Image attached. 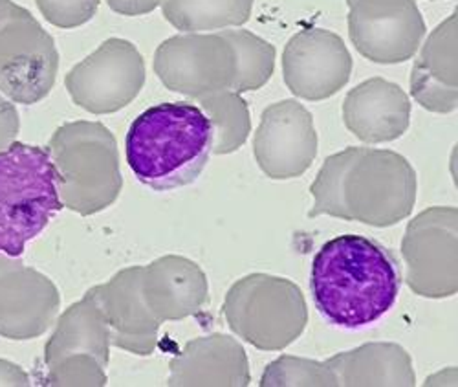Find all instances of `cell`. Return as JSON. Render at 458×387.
Wrapping results in <instances>:
<instances>
[{
	"label": "cell",
	"mask_w": 458,
	"mask_h": 387,
	"mask_svg": "<svg viewBox=\"0 0 458 387\" xmlns=\"http://www.w3.org/2000/svg\"><path fill=\"white\" fill-rule=\"evenodd\" d=\"M310 193L314 197L310 219L328 215L391 228L412 213L418 176L400 152L347 147L325 160Z\"/></svg>",
	"instance_id": "6da1fadb"
},
{
	"label": "cell",
	"mask_w": 458,
	"mask_h": 387,
	"mask_svg": "<svg viewBox=\"0 0 458 387\" xmlns=\"http://www.w3.org/2000/svg\"><path fill=\"white\" fill-rule=\"evenodd\" d=\"M402 274L387 248L363 236H337L316 254L310 290L334 327L358 331L384 318L398 299Z\"/></svg>",
	"instance_id": "7a4b0ae2"
},
{
	"label": "cell",
	"mask_w": 458,
	"mask_h": 387,
	"mask_svg": "<svg viewBox=\"0 0 458 387\" xmlns=\"http://www.w3.org/2000/svg\"><path fill=\"white\" fill-rule=\"evenodd\" d=\"M127 164L152 191L193 184L213 154V127L197 103L148 107L131 124L125 138Z\"/></svg>",
	"instance_id": "3957f363"
},
{
	"label": "cell",
	"mask_w": 458,
	"mask_h": 387,
	"mask_svg": "<svg viewBox=\"0 0 458 387\" xmlns=\"http://www.w3.org/2000/svg\"><path fill=\"white\" fill-rule=\"evenodd\" d=\"M47 149L64 208L89 217L118 201L123 189L118 142L101 122L64 124Z\"/></svg>",
	"instance_id": "277c9868"
},
{
	"label": "cell",
	"mask_w": 458,
	"mask_h": 387,
	"mask_svg": "<svg viewBox=\"0 0 458 387\" xmlns=\"http://www.w3.org/2000/svg\"><path fill=\"white\" fill-rule=\"evenodd\" d=\"M63 208L47 147L15 140L0 150V252L21 257Z\"/></svg>",
	"instance_id": "5b68a950"
},
{
	"label": "cell",
	"mask_w": 458,
	"mask_h": 387,
	"mask_svg": "<svg viewBox=\"0 0 458 387\" xmlns=\"http://www.w3.org/2000/svg\"><path fill=\"white\" fill-rule=\"evenodd\" d=\"M222 313L239 338L260 351H283L309 323L301 288L279 276L250 274L227 290Z\"/></svg>",
	"instance_id": "8992f818"
},
{
	"label": "cell",
	"mask_w": 458,
	"mask_h": 387,
	"mask_svg": "<svg viewBox=\"0 0 458 387\" xmlns=\"http://www.w3.org/2000/svg\"><path fill=\"white\" fill-rule=\"evenodd\" d=\"M57 70L54 37L26 8L4 0L0 10V94L21 105L39 103L52 92Z\"/></svg>",
	"instance_id": "52a82bcc"
},
{
	"label": "cell",
	"mask_w": 458,
	"mask_h": 387,
	"mask_svg": "<svg viewBox=\"0 0 458 387\" xmlns=\"http://www.w3.org/2000/svg\"><path fill=\"white\" fill-rule=\"evenodd\" d=\"M405 281L422 297L444 299L458 290V210L435 206L418 213L402 239Z\"/></svg>",
	"instance_id": "ba28073f"
},
{
	"label": "cell",
	"mask_w": 458,
	"mask_h": 387,
	"mask_svg": "<svg viewBox=\"0 0 458 387\" xmlns=\"http://www.w3.org/2000/svg\"><path fill=\"white\" fill-rule=\"evenodd\" d=\"M145 85V61L127 39L110 37L64 77L72 101L90 114H114Z\"/></svg>",
	"instance_id": "9c48e42d"
},
{
	"label": "cell",
	"mask_w": 458,
	"mask_h": 387,
	"mask_svg": "<svg viewBox=\"0 0 458 387\" xmlns=\"http://www.w3.org/2000/svg\"><path fill=\"white\" fill-rule=\"evenodd\" d=\"M155 72L169 90L199 99L233 87L237 56L220 31L180 33L157 48Z\"/></svg>",
	"instance_id": "30bf717a"
},
{
	"label": "cell",
	"mask_w": 458,
	"mask_h": 387,
	"mask_svg": "<svg viewBox=\"0 0 458 387\" xmlns=\"http://www.w3.org/2000/svg\"><path fill=\"white\" fill-rule=\"evenodd\" d=\"M349 35L365 59L398 64L418 52L426 22L416 0H351Z\"/></svg>",
	"instance_id": "8fae6325"
},
{
	"label": "cell",
	"mask_w": 458,
	"mask_h": 387,
	"mask_svg": "<svg viewBox=\"0 0 458 387\" xmlns=\"http://www.w3.org/2000/svg\"><path fill=\"white\" fill-rule=\"evenodd\" d=\"M259 168L272 180L307 173L318 157V133L310 110L297 99L266 107L253 138Z\"/></svg>",
	"instance_id": "7c38bea8"
},
{
	"label": "cell",
	"mask_w": 458,
	"mask_h": 387,
	"mask_svg": "<svg viewBox=\"0 0 458 387\" xmlns=\"http://www.w3.org/2000/svg\"><path fill=\"white\" fill-rule=\"evenodd\" d=\"M352 57L343 39L323 28L295 33L283 52V80L288 90L307 101H323L351 80Z\"/></svg>",
	"instance_id": "4fadbf2b"
},
{
	"label": "cell",
	"mask_w": 458,
	"mask_h": 387,
	"mask_svg": "<svg viewBox=\"0 0 458 387\" xmlns=\"http://www.w3.org/2000/svg\"><path fill=\"white\" fill-rule=\"evenodd\" d=\"M59 308L61 296L48 276L0 252V336L39 338L54 325Z\"/></svg>",
	"instance_id": "5bb4252c"
},
{
	"label": "cell",
	"mask_w": 458,
	"mask_h": 387,
	"mask_svg": "<svg viewBox=\"0 0 458 387\" xmlns=\"http://www.w3.org/2000/svg\"><path fill=\"white\" fill-rule=\"evenodd\" d=\"M110 331V345L131 355L150 357L157 351L162 323L155 320L141 294V266L120 270L106 283L89 290Z\"/></svg>",
	"instance_id": "9a60e30c"
},
{
	"label": "cell",
	"mask_w": 458,
	"mask_h": 387,
	"mask_svg": "<svg viewBox=\"0 0 458 387\" xmlns=\"http://www.w3.org/2000/svg\"><path fill=\"white\" fill-rule=\"evenodd\" d=\"M141 294L158 323L195 316L209 297L202 268L182 255H164L141 266Z\"/></svg>",
	"instance_id": "2e32d148"
},
{
	"label": "cell",
	"mask_w": 458,
	"mask_h": 387,
	"mask_svg": "<svg viewBox=\"0 0 458 387\" xmlns=\"http://www.w3.org/2000/svg\"><path fill=\"white\" fill-rule=\"evenodd\" d=\"M251 382L244 347L232 336L213 332L185 343L169 364L173 387H246Z\"/></svg>",
	"instance_id": "e0dca14e"
},
{
	"label": "cell",
	"mask_w": 458,
	"mask_h": 387,
	"mask_svg": "<svg viewBox=\"0 0 458 387\" xmlns=\"http://www.w3.org/2000/svg\"><path fill=\"white\" fill-rule=\"evenodd\" d=\"M411 72V96L429 112L449 114L458 105V17L451 13L424 45Z\"/></svg>",
	"instance_id": "ac0fdd59"
},
{
	"label": "cell",
	"mask_w": 458,
	"mask_h": 387,
	"mask_svg": "<svg viewBox=\"0 0 458 387\" xmlns=\"http://www.w3.org/2000/svg\"><path fill=\"white\" fill-rule=\"evenodd\" d=\"M343 122L365 143L394 142L409 129L411 99L400 85L372 77L347 94Z\"/></svg>",
	"instance_id": "d6986e66"
},
{
	"label": "cell",
	"mask_w": 458,
	"mask_h": 387,
	"mask_svg": "<svg viewBox=\"0 0 458 387\" xmlns=\"http://www.w3.org/2000/svg\"><path fill=\"white\" fill-rule=\"evenodd\" d=\"M327 366L334 371L337 385L411 387L416 383L411 355L391 341L363 343L356 349L334 355Z\"/></svg>",
	"instance_id": "ffe728a7"
},
{
	"label": "cell",
	"mask_w": 458,
	"mask_h": 387,
	"mask_svg": "<svg viewBox=\"0 0 458 387\" xmlns=\"http://www.w3.org/2000/svg\"><path fill=\"white\" fill-rule=\"evenodd\" d=\"M70 355H90L103 367L110 362V331L90 292L59 316L45 347V364L52 367Z\"/></svg>",
	"instance_id": "44dd1931"
},
{
	"label": "cell",
	"mask_w": 458,
	"mask_h": 387,
	"mask_svg": "<svg viewBox=\"0 0 458 387\" xmlns=\"http://www.w3.org/2000/svg\"><path fill=\"white\" fill-rule=\"evenodd\" d=\"M255 0H164L165 21L182 33L241 28L251 17Z\"/></svg>",
	"instance_id": "7402d4cb"
},
{
	"label": "cell",
	"mask_w": 458,
	"mask_h": 387,
	"mask_svg": "<svg viewBox=\"0 0 458 387\" xmlns=\"http://www.w3.org/2000/svg\"><path fill=\"white\" fill-rule=\"evenodd\" d=\"M197 103L213 127V154H232L246 143L251 118L248 103L239 92L222 89L199 98Z\"/></svg>",
	"instance_id": "603a6c76"
},
{
	"label": "cell",
	"mask_w": 458,
	"mask_h": 387,
	"mask_svg": "<svg viewBox=\"0 0 458 387\" xmlns=\"http://www.w3.org/2000/svg\"><path fill=\"white\" fill-rule=\"evenodd\" d=\"M237 56V75L232 90L244 94L262 89L276 70V47L248 30L220 31Z\"/></svg>",
	"instance_id": "cb8c5ba5"
},
{
	"label": "cell",
	"mask_w": 458,
	"mask_h": 387,
	"mask_svg": "<svg viewBox=\"0 0 458 387\" xmlns=\"http://www.w3.org/2000/svg\"><path fill=\"white\" fill-rule=\"evenodd\" d=\"M262 387H288V385H321L334 387L337 378L327 362L297 358V357H279L264 369L260 378Z\"/></svg>",
	"instance_id": "d4e9b609"
},
{
	"label": "cell",
	"mask_w": 458,
	"mask_h": 387,
	"mask_svg": "<svg viewBox=\"0 0 458 387\" xmlns=\"http://www.w3.org/2000/svg\"><path fill=\"white\" fill-rule=\"evenodd\" d=\"M47 385L66 387V385H106V373L94 357L90 355H70L59 360L55 366L47 367Z\"/></svg>",
	"instance_id": "484cf974"
},
{
	"label": "cell",
	"mask_w": 458,
	"mask_h": 387,
	"mask_svg": "<svg viewBox=\"0 0 458 387\" xmlns=\"http://www.w3.org/2000/svg\"><path fill=\"white\" fill-rule=\"evenodd\" d=\"M45 19L63 30L80 28L94 19L99 0H35Z\"/></svg>",
	"instance_id": "4316f807"
},
{
	"label": "cell",
	"mask_w": 458,
	"mask_h": 387,
	"mask_svg": "<svg viewBox=\"0 0 458 387\" xmlns=\"http://www.w3.org/2000/svg\"><path fill=\"white\" fill-rule=\"evenodd\" d=\"M21 131V118L13 101L0 94V150L10 147Z\"/></svg>",
	"instance_id": "83f0119b"
},
{
	"label": "cell",
	"mask_w": 458,
	"mask_h": 387,
	"mask_svg": "<svg viewBox=\"0 0 458 387\" xmlns=\"http://www.w3.org/2000/svg\"><path fill=\"white\" fill-rule=\"evenodd\" d=\"M164 0H106V4L112 12H116L125 17H140L155 12L162 6Z\"/></svg>",
	"instance_id": "f1b7e54d"
},
{
	"label": "cell",
	"mask_w": 458,
	"mask_h": 387,
	"mask_svg": "<svg viewBox=\"0 0 458 387\" xmlns=\"http://www.w3.org/2000/svg\"><path fill=\"white\" fill-rule=\"evenodd\" d=\"M28 373L8 360H0V385H30Z\"/></svg>",
	"instance_id": "f546056e"
},
{
	"label": "cell",
	"mask_w": 458,
	"mask_h": 387,
	"mask_svg": "<svg viewBox=\"0 0 458 387\" xmlns=\"http://www.w3.org/2000/svg\"><path fill=\"white\" fill-rule=\"evenodd\" d=\"M3 3H4V0H0V10H3Z\"/></svg>",
	"instance_id": "4dcf8cb0"
},
{
	"label": "cell",
	"mask_w": 458,
	"mask_h": 387,
	"mask_svg": "<svg viewBox=\"0 0 458 387\" xmlns=\"http://www.w3.org/2000/svg\"><path fill=\"white\" fill-rule=\"evenodd\" d=\"M349 3H351V0H347V4H349Z\"/></svg>",
	"instance_id": "1f68e13d"
}]
</instances>
